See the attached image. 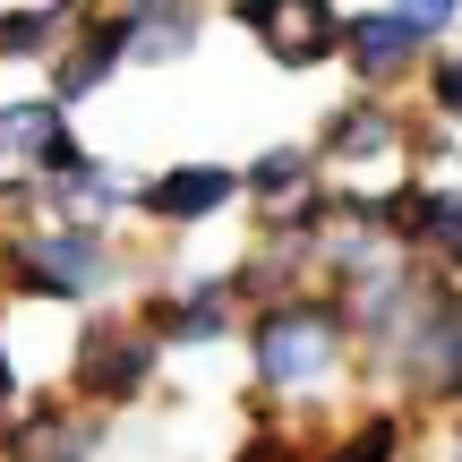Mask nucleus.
Here are the masks:
<instances>
[{"mask_svg":"<svg viewBox=\"0 0 462 462\" xmlns=\"http://www.w3.org/2000/svg\"><path fill=\"white\" fill-rule=\"evenodd\" d=\"M343 351H351V326H343V309H334V291H282V300H265L257 317H248V368H257V385L265 394H317V385L343 368Z\"/></svg>","mask_w":462,"mask_h":462,"instance_id":"1","label":"nucleus"},{"mask_svg":"<svg viewBox=\"0 0 462 462\" xmlns=\"http://www.w3.org/2000/svg\"><path fill=\"white\" fill-rule=\"evenodd\" d=\"M103 282H112V240L86 231V223H26V231L0 240V291H17V300H60V309H78Z\"/></svg>","mask_w":462,"mask_h":462,"instance_id":"2","label":"nucleus"},{"mask_svg":"<svg viewBox=\"0 0 462 462\" xmlns=\"http://www.w3.org/2000/svg\"><path fill=\"white\" fill-rule=\"evenodd\" d=\"M454 0H429V9H360L343 17V60L351 78L368 86V95H385V86H402L420 69V51H437V34L454 26Z\"/></svg>","mask_w":462,"mask_h":462,"instance_id":"3","label":"nucleus"},{"mask_svg":"<svg viewBox=\"0 0 462 462\" xmlns=\"http://www.w3.org/2000/svg\"><path fill=\"white\" fill-rule=\"evenodd\" d=\"M154 360H163V351H154V334L137 326V317H86L78 343H69V394L95 402V411H120V402L146 394Z\"/></svg>","mask_w":462,"mask_h":462,"instance_id":"4","label":"nucleus"},{"mask_svg":"<svg viewBox=\"0 0 462 462\" xmlns=\"http://www.w3.org/2000/svg\"><path fill=\"white\" fill-rule=\"evenodd\" d=\"M385 240H394L411 265H429V274L462 282V189L394 180V189H385Z\"/></svg>","mask_w":462,"mask_h":462,"instance_id":"5","label":"nucleus"},{"mask_svg":"<svg viewBox=\"0 0 462 462\" xmlns=\"http://www.w3.org/2000/svg\"><path fill=\"white\" fill-rule=\"evenodd\" d=\"M78 163H86V146L69 137V112H60L51 95H26V103L0 112V180L51 189V180H69Z\"/></svg>","mask_w":462,"mask_h":462,"instance_id":"6","label":"nucleus"},{"mask_svg":"<svg viewBox=\"0 0 462 462\" xmlns=\"http://www.w3.org/2000/svg\"><path fill=\"white\" fill-rule=\"evenodd\" d=\"M231 317H240L231 274L189 282V291H146V300H137V326L154 334V351H206V343H223V334H231Z\"/></svg>","mask_w":462,"mask_h":462,"instance_id":"7","label":"nucleus"},{"mask_svg":"<svg viewBox=\"0 0 462 462\" xmlns=\"http://www.w3.org/2000/svg\"><path fill=\"white\" fill-rule=\"evenodd\" d=\"M120 69H129V9H86L78 26H69V43H60L51 103H60V112H78V103H86V95H103Z\"/></svg>","mask_w":462,"mask_h":462,"instance_id":"8","label":"nucleus"},{"mask_svg":"<svg viewBox=\"0 0 462 462\" xmlns=\"http://www.w3.org/2000/svg\"><path fill=\"white\" fill-rule=\"evenodd\" d=\"M231 198H240V171L231 163H171V171H154V180H137L129 206L146 223H163V231H198V223H215Z\"/></svg>","mask_w":462,"mask_h":462,"instance_id":"9","label":"nucleus"},{"mask_svg":"<svg viewBox=\"0 0 462 462\" xmlns=\"http://www.w3.org/2000/svg\"><path fill=\"white\" fill-rule=\"evenodd\" d=\"M402 154H411V120H402L385 95L334 103L326 129H317V163H402Z\"/></svg>","mask_w":462,"mask_h":462,"instance_id":"10","label":"nucleus"},{"mask_svg":"<svg viewBox=\"0 0 462 462\" xmlns=\"http://www.w3.org/2000/svg\"><path fill=\"white\" fill-rule=\"evenodd\" d=\"M240 198H257V206H265V223L309 215V206L326 198V163H317V146H265L257 163L240 171Z\"/></svg>","mask_w":462,"mask_h":462,"instance_id":"11","label":"nucleus"},{"mask_svg":"<svg viewBox=\"0 0 462 462\" xmlns=\"http://www.w3.org/2000/svg\"><path fill=\"white\" fill-rule=\"evenodd\" d=\"M0 462H95V420H78L69 402H34L9 429Z\"/></svg>","mask_w":462,"mask_h":462,"instance_id":"12","label":"nucleus"},{"mask_svg":"<svg viewBox=\"0 0 462 462\" xmlns=\"http://www.w3.org/2000/svg\"><path fill=\"white\" fill-rule=\"evenodd\" d=\"M206 9H180V0H154V9H129V69H163L180 51H198Z\"/></svg>","mask_w":462,"mask_h":462,"instance_id":"13","label":"nucleus"},{"mask_svg":"<svg viewBox=\"0 0 462 462\" xmlns=\"http://www.w3.org/2000/svg\"><path fill=\"white\" fill-rule=\"evenodd\" d=\"M282 69H317L343 51V9H274V26L257 34Z\"/></svg>","mask_w":462,"mask_h":462,"instance_id":"14","label":"nucleus"},{"mask_svg":"<svg viewBox=\"0 0 462 462\" xmlns=\"http://www.w3.org/2000/svg\"><path fill=\"white\" fill-rule=\"evenodd\" d=\"M309 462H402V411H368V420H351V429L317 437Z\"/></svg>","mask_w":462,"mask_h":462,"instance_id":"15","label":"nucleus"},{"mask_svg":"<svg viewBox=\"0 0 462 462\" xmlns=\"http://www.w3.org/2000/svg\"><path fill=\"white\" fill-rule=\"evenodd\" d=\"M69 26H78L69 9H9L0 17V60H43V51L69 43Z\"/></svg>","mask_w":462,"mask_h":462,"instance_id":"16","label":"nucleus"},{"mask_svg":"<svg viewBox=\"0 0 462 462\" xmlns=\"http://www.w3.org/2000/svg\"><path fill=\"white\" fill-rule=\"evenodd\" d=\"M429 112L462 129V43H446V51L429 60Z\"/></svg>","mask_w":462,"mask_h":462,"instance_id":"17","label":"nucleus"},{"mask_svg":"<svg viewBox=\"0 0 462 462\" xmlns=\"http://www.w3.org/2000/svg\"><path fill=\"white\" fill-rule=\"evenodd\" d=\"M9 402H17V351H9V326H0V420H9Z\"/></svg>","mask_w":462,"mask_h":462,"instance_id":"18","label":"nucleus"},{"mask_svg":"<svg viewBox=\"0 0 462 462\" xmlns=\"http://www.w3.org/2000/svg\"><path fill=\"white\" fill-rule=\"evenodd\" d=\"M454 462H462V437H454Z\"/></svg>","mask_w":462,"mask_h":462,"instance_id":"19","label":"nucleus"}]
</instances>
